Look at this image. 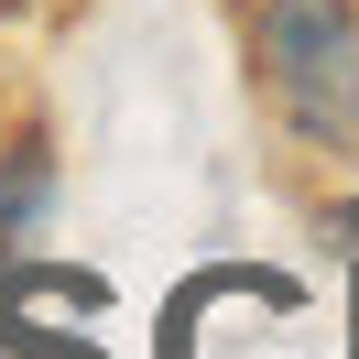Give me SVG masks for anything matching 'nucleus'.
Instances as JSON below:
<instances>
[{
  "label": "nucleus",
  "mask_w": 359,
  "mask_h": 359,
  "mask_svg": "<svg viewBox=\"0 0 359 359\" xmlns=\"http://www.w3.org/2000/svg\"><path fill=\"white\" fill-rule=\"evenodd\" d=\"M250 66L305 142H359V0H262Z\"/></svg>",
  "instance_id": "obj_1"
}]
</instances>
